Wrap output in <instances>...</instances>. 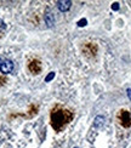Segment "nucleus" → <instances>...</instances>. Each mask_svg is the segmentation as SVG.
Returning <instances> with one entry per match:
<instances>
[{"instance_id": "f8f14e48", "label": "nucleus", "mask_w": 131, "mask_h": 148, "mask_svg": "<svg viewBox=\"0 0 131 148\" xmlns=\"http://www.w3.org/2000/svg\"><path fill=\"white\" fill-rule=\"evenodd\" d=\"M5 28H6V24H5L1 20H0V32H4Z\"/></svg>"}, {"instance_id": "6e6552de", "label": "nucleus", "mask_w": 131, "mask_h": 148, "mask_svg": "<svg viewBox=\"0 0 131 148\" xmlns=\"http://www.w3.org/2000/svg\"><path fill=\"white\" fill-rule=\"evenodd\" d=\"M45 23L47 24V27H53L55 24V16L50 10H47L45 14Z\"/></svg>"}, {"instance_id": "9b49d317", "label": "nucleus", "mask_w": 131, "mask_h": 148, "mask_svg": "<svg viewBox=\"0 0 131 148\" xmlns=\"http://www.w3.org/2000/svg\"><path fill=\"white\" fill-rule=\"evenodd\" d=\"M85 24H86V20H85V18H82V20L78 22V26H79V27H84Z\"/></svg>"}, {"instance_id": "4468645a", "label": "nucleus", "mask_w": 131, "mask_h": 148, "mask_svg": "<svg viewBox=\"0 0 131 148\" xmlns=\"http://www.w3.org/2000/svg\"><path fill=\"white\" fill-rule=\"evenodd\" d=\"M126 94H128V97L131 100V89H128V90H126Z\"/></svg>"}, {"instance_id": "9d476101", "label": "nucleus", "mask_w": 131, "mask_h": 148, "mask_svg": "<svg viewBox=\"0 0 131 148\" xmlns=\"http://www.w3.org/2000/svg\"><path fill=\"white\" fill-rule=\"evenodd\" d=\"M53 78H55V72H50V73H49V75L45 78V82H46V83L51 82V80H52Z\"/></svg>"}, {"instance_id": "423d86ee", "label": "nucleus", "mask_w": 131, "mask_h": 148, "mask_svg": "<svg viewBox=\"0 0 131 148\" xmlns=\"http://www.w3.org/2000/svg\"><path fill=\"white\" fill-rule=\"evenodd\" d=\"M28 69L32 72L33 74H39L40 71H41V66H40V62L36 60H33L32 62L28 64Z\"/></svg>"}, {"instance_id": "20e7f679", "label": "nucleus", "mask_w": 131, "mask_h": 148, "mask_svg": "<svg viewBox=\"0 0 131 148\" xmlns=\"http://www.w3.org/2000/svg\"><path fill=\"white\" fill-rule=\"evenodd\" d=\"M14 71V63L10 60H1L0 58V72L3 74H9Z\"/></svg>"}, {"instance_id": "1a4fd4ad", "label": "nucleus", "mask_w": 131, "mask_h": 148, "mask_svg": "<svg viewBox=\"0 0 131 148\" xmlns=\"http://www.w3.org/2000/svg\"><path fill=\"white\" fill-rule=\"evenodd\" d=\"M104 121H106L104 116L98 115V116H96V118H95V121H93V125H95V127H102V126L104 125Z\"/></svg>"}, {"instance_id": "f03ea898", "label": "nucleus", "mask_w": 131, "mask_h": 148, "mask_svg": "<svg viewBox=\"0 0 131 148\" xmlns=\"http://www.w3.org/2000/svg\"><path fill=\"white\" fill-rule=\"evenodd\" d=\"M0 148H26V146L18 140H5L0 143Z\"/></svg>"}, {"instance_id": "39448f33", "label": "nucleus", "mask_w": 131, "mask_h": 148, "mask_svg": "<svg viewBox=\"0 0 131 148\" xmlns=\"http://www.w3.org/2000/svg\"><path fill=\"white\" fill-rule=\"evenodd\" d=\"M83 52L89 57H93L97 52V46L93 42H87V44L83 47Z\"/></svg>"}, {"instance_id": "ddd939ff", "label": "nucleus", "mask_w": 131, "mask_h": 148, "mask_svg": "<svg viewBox=\"0 0 131 148\" xmlns=\"http://www.w3.org/2000/svg\"><path fill=\"white\" fill-rule=\"evenodd\" d=\"M112 9H113L114 11H117V10H119V4H118V3H114L113 5H112Z\"/></svg>"}, {"instance_id": "0eeeda50", "label": "nucleus", "mask_w": 131, "mask_h": 148, "mask_svg": "<svg viewBox=\"0 0 131 148\" xmlns=\"http://www.w3.org/2000/svg\"><path fill=\"white\" fill-rule=\"evenodd\" d=\"M56 5H57V8L60 11L62 12H66L71 9L72 6V1H69V0H60V1L56 3Z\"/></svg>"}, {"instance_id": "f257e3e1", "label": "nucleus", "mask_w": 131, "mask_h": 148, "mask_svg": "<svg viewBox=\"0 0 131 148\" xmlns=\"http://www.w3.org/2000/svg\"><path fill=\"white\" fill-rule=\"evenodd\" d=\"M50 118H51L52 127L55 129L56 131H61L62 129L68 124V123L72 121L73 113L69 112V110H67V109L61 108L58 106V107H56V108H53L51 110V115H50Z\"/></svg>"}, {"instance_id": "7ed1b4c3", "label": "nucleus", "mask_w": 131, "mask_h": 148, "mask_svg": "<svg viewBox=\"0 0 131 148\" xmlns=\"http://www.w3.org/2000/svg\"><path fill=\"white\" fill-rule=\"evenodd\" d=\"M118 118H119L121 126H124V127H130L131 126V116H130V113L128 112V110H124V109L120 110Z\"/></svg>"}]
</instances>
